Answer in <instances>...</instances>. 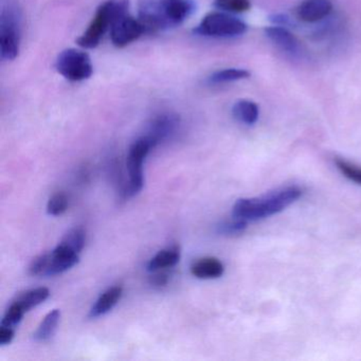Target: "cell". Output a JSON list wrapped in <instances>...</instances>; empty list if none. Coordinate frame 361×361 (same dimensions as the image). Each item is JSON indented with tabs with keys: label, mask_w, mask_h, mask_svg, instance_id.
Wrapping results in <instances>:
<instances>
[{
	"label": "cell",
	"mask_w": 361,
	"mask_h": 361,
	"mask_svg": "<svg viewBox=\"0 0 361 361\" xmlns=\"http://www.w3.org/2000/svg\"><path fill=\"white\" fill-rule=\"evenodd\" d=\"M303 195L298 185H286L259 197L240 198L234 204L232 214L235 219L257 221L282 212Z\"/></svg>",
	"instance_id": "6da1fadb"
},
{
	"label": "cell",
	"mask_w": 361,
	"mask_h": 361,
	"mask_svg": "<svg viewBox=\"0 0 361 361\" xmlns=\"http://www.w3.org/2000/svg\"><path fill=\"white\" fill-rule=\"evenodd\" d=\"M195 11L193 0H147L140 9L139 20L147 33L178 26Z\"/></svg>",
	"instance_id": "7a4b0ae2"
},
{
	"label": "cell",
	"mask_w": 361,
	"mask_h": 361,
	"mask_svg": "<svg viewBox=\"0 0 361 361\" xmlns=\"http://www.w3.org/2000/svg\"><path fill=\"white\" fill-rule=\"evenodd\" d=\"M128 0H107L97 10L94 20L87 30L78 39V44L86 49L96 48L107 31L111 30L114 23L128 13Z\"/></svg>",
	"instance_id": "3957f363"
},
{
	"label": "cell",
	"mask_w": 361,
	"mask_h": 361,
	"mask_svg": "<svg viewBox=\"0 0 361 361\" xmlns=\"http://www.w3.org/2000/svg\"><path fill=\"white\" fill-rule=\"evenodd\" d=\"M153 147V143L147 136L140 137L130 145L128 158H126V168H128L130 179L124 187L123 191V195L126 198L137 195L142 190L145 185L143 162Z\"/></svg>",
	"instance_id": "277c9868"
},
{
	"label": "cell",
	"mask_w": 361,
	"mask_h": 361,
	"mask_svg": "<svg viewBox=\"0 0 361 361\" xmlns=\"http://www.w3.org/2000/svg\"><path fill=\"white\" fill-rule=\"evenodd\" d=\"M246 31L247 25L240 18L224 12H212L202 18L194 32L209 37H233Z\"/></svg>",
	"instance_id": "5b68a950"
},
{
	"label": "cell",
	"mask_w": 361,
	"mask_h": 361,
	"mask_svg": "<svg viewBox=\"0 0 361 361\" xmlns=\"http://www.w3.org/2000/svg\"><path fill=\"white\" fill-rule=\"evenodd\" d=\"M20 16L16 8L4 10L0 18V54L6 61L16 60L20 54Z\"/></svg>",
	"instance_id": "8992f818"
},
{
	"label": "cell",
	"mask_w": 361,
	"mask_h": 361,
	"mask_svg": "<svg viewBox=\"0 0 361 361\" xmlns=\"http://www.w3.org/2000/svg\"><path fill=\"white\" fill-rule=\"evenodd\" d=\"M56 68L65 79L73 82L90 79L94 73L90 56L82 50H64L56 59Z\"/></svg>",
	"instance_id": "52a82bcc"
},
{
	"label": "cell",
	"mask_w": 361,
	"mask_h": 361,
	"mask_svg": "<svg viewBox=\"0 0 361 361\" xmlns=\"http://www.w3.org/2000/svg\"><path fill=\"white\" fill-rule=\"evenodd\" d=\"M145 33H147V30L141 20L128 13L118 18L109 30L111 42L118 48L126 47Z\"/></svg>",
	"instance_id": "ba28073f"
},
{
	"label": "cell",
	"mask_w": 361,
	"mask_h": 361,
	"mask_svg": "<svg viewBox=\"0 0 361 361\" xmlns=\"http://www.w3.org/2000/svg\"><path fill=\"white\" fill-rule=\"evenodd\" d=\"M179 124H180V120L178 116L174 114H161L152 120L145 136L151 140L155 147L156 145L174 136L178 130Z\"/></svg>",
	"instance_id": "9c48e42d"
},
{
	"label": "cell",
	"mask_w": 361,
	"mask_h": 361,
	"mask_svg": "<svg viewBox=\"0 0 361 361\" xmlns=\"http://www.w3.org/2000/svg\"><path fill=\"white\" fill-rule=\"evenodd\" d=\"M79 262V253L59 245L51 253H48V264L45 276H56L71 269Z\"/></svg>",
	"instance_id": "30bf717a"
},
{
	"label": "cell",
	"mask_w": 361,
	"mask_h": 361,
	"mask_svg": "<svg viewBox=\"0 0 361 361\" xmlns=\"http://www.w3.org/2000/svg\"><path fill=\"white\" fill-rule=\"evenodd\" d=\"M333 11L331 0H303L297 9L300 20L308 24L321 22Z\"/></svg>",
	"instance_id": "8fae6325"
},
{
	"label": "cell",
	"mask_w": 361,
	"mask_h": 361,
	"mask_svg": "<svg viewBox=\"0 0 361 361\" xmlns=\"http://www.w3.org/2000/svg\"><path fill=\"white\" fill-rule=\"evenodd\" d=\"M265 35L276 47L290 56H299L301 54V45L297 37L282 26L268 27Z\"/></svg>",
	"instance_id": "7c38bea8"
},
{
	"label": "cell",
	"mask_w": 361,
	"mask_h": 361,
	"mask_svg": "<svg viewBox=\"0 0 361 361\" xmlns=\"http://www.w3.org/2000/svg\"><path fill=\"white\" fill-rule=\"evenodd\" d=\"M192 274L198 279H217L225 271L224 264L215 257H204L192 265Z\"/></svg>",
	"instance_id": "4fadbf2b"
},
{
	"label": "cell",
	"mask_w": 361,
	"mask_h": 361,
	"mask_svg": "<svg viewBox=\"0 0 361 361\" xmlns=\"http://www.w3.org/2000/svg\"><path fill=\"white\" fill-rule=\"evenodd\" d=\"M122 293H123V289H122L121 286H114L107 289V290L97 300L96 304L92 306L90 316L92 317V318H97V317L103 316V314L111 312V310L117 305L120 299H121Z\"/></svg>",
	"instance_id": "5bb4252c"
},
{
	"label": "cell",
	"mask_w": 361,
	"mask_h": 361,
	"mask_svg": "<svg viewBox=\"0 0 361 361\" xmlns=\"http://www.w3.org/2000/svg\"><path fill=\"white\" fill-rule=\"evenodd\" d=\"M232 113L240 123L253 126L259 120V109L253 101L240 100L233 105Z\"/></svg>",
	"instance_id": "9a60e30c"
},
{
	"label": "cell",
	"mask_w": 361,
	"mask_h": 361,
	"mask_svg": "<svg viewBox=\"0 0 361 361\" xmlns=\"http://www.w3.org/2000/svg\"><path fill=\"white\" fill-rule=\"evenodd\" d=\"M180 259V251L178 247H171L158 252L147 264L149 271H158L176 265Z\"/></svg>",
	"instance_id": "2e32d148"
},
{
	"label": "cell",
	"mask_w": 361,
	"mask_h": 361,
	"mask_svg": "<svg viewBox=\"0 0 361 361\" xmlns=\"http://www.w3.org/2000/svg\"><path fill=\"white\" fill-rule=\"evenodd\" d=\"M61 312L59 310H54L44 318L39 324V329L33 334L35 341L45 342L51 339L56 333V327L60 322Z\"/></svg>",
	"instance_id": "e0dca14e"
},
{
	"label": "cell",
	"mask_w": 361,
	"mask_h": 361,
	"mask_svg": "<svg viewBox=\"0 0 361 361\" xmlns=\"http://www.w3.org/2000/svg\"><path fill=\"white\" fill-rule=\"evenodd\" d=\"M49 289L46 287H39V288L31 289V290L26 291V293L20 295L16 300V303H18L20 307L24 310L25 312H29L31 308L37 307L39 304L43 303L44 301L49 297Z\"/></svg>",
	"instance_id": "ac0fdd59"
},
{
	"label": "cell",
	"mask_w": 361,
	"mask_h": 361,
	"mask_svg": "<svg viewBox=\"0 0 361 361\" xmlns=\"http://www.w3.org/2000/svg\"><path fill=\"white\" fill-rule=\"evenodd\" d=\"M249 77H250V73L246 69L226 68L211 75L209 78V83H230V82L240 81V80L247 79Z\"/></svg>",
	"instance_id": "d6986e66"
},
{
	"label": "cell",
	"mask_w": 361,
	"mask_h": 361,
	"mask_svg": "<svg viewBox=\"0 0 361 361\" xmlns=\"http://www.w3.org/2000/svg\"><path fill=\"white\" fill-rule=\"evenodd\" d=\"M337 170L345 177L348 180L361 185V166H356L348 160L342 159V158H336L334 160Z\"/></svg>",
	"instance_id": "ffe728a7"
},
{
	"label": "cell",
	"mask_w": 361,
	"mask_h": 361,
	"mask_svg": "<svg viewBox=\"0 0 361 361\" xmlns=\"http://www.w3.org/2000/svg\"><path fill=\"white\" fill-rule=\"evenodd\" d=\"M86 233L81 228H75L71 229L68 233L65 235L63 238L61 245L67 247L71 250L75 251V253L81 252L83 249L84 245H85Z\"/></svg>",
	"instance_id": "44dd1931"
},
{
	"label": "cell",
	"mask_w": 361,
	"mask_h": 361,
	"mask_svg": "<svg viewBox=\"0 0 361 361\" xmlns=\"http://www.w3.org/2000/svg\"><path fill=\"white\" fill-rule=\"evenodd\" d=\"M214 5L229 13H244L251 8L250 0H215Z\"/></svg>",
	"instance_id": "7402d4cb"
},
{
	"label": "cell",
	"mask_w": 361,
	"mask_h": 361,
	"mask_svg": "<svg viewBox=\"0 0 361 361\" xmlns=\"http://www.w3.org/2000/svg\"><path fill=\"white\" fill-rule=\"evenodd\" d=\"M248 221H243V219H235L232 221H224L217 226V232L221 235L235 236L240 235L246 230Z\"/></svg>",
	"instance_id": "603a6c76"
},
{
	"label": "cell",
	"mask_w": 361,
	"mask_h": 361,
	"mask_svg": "<svg viewBox=\"0 0 361 361\" xmlns=\"http://www.w3.org/2000/svg\"><path fill=\"white\" fill-rule=\"evenodd\" d=\"M68 208V198L64 193H56L50 198L47 204L48 214L58 216L63 214Z\"/></svg>",
	"instance_id": "cb8c5ba5"
},
{
	"label": "cell",
	"mask_w": 361,
	"mask_h": 361,
	"mask_svg": "<svg viewBox=\"0 0 361 361\" xmlns=\"http://www.w3.org/2000/svg\"><path fill=\"white\" fill-rule=\"evenodd\" d=\"M25 314H26V312H24V310H23L18 303L13 302V303L10 305V307L8 308L7 312H6L3 321H1V325H4V326L14 327L22 321Z\"/></svg>",
	"instance_id": "d4e9b609"
},
{
	"label": "cell",
	"mask_w": 361,
	"mask_h": 361,
	"mask_svg": "<svg viewBox=\"0 0 361 361\" xmlns=\"http://www.w3.org/2000/svg\"><path fill=\"white\" fill-rule=\"evenodd\" d=\"M14 329L13 327L4 326L0 327V344L7 345L13 340Z\"/></svg>",
	"instance_id": "484cf974"
},
{
	"label": "cell",
	"mask_w": 361,
	"mask_h": 361,
	"mask_svg": "<svg viewBox=\"0 0 361 361\" xmlns=\"http://www.w3.org/2000/svg\"><path fill=\"white\" fill-rule=\"evenodd\" d=\"M169 280H170V274L168 272H157V274L151 276L149 282L154 286L161 287L168 284Z\"/></svg>",
	"instance_id": "4316f807"
}]
</instances>
